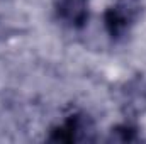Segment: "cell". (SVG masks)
<instances>
[{"instance_id": "1", "label": "cell", "mask_w": 146, "mask_h": 144, "mask_svg": "<svg viewBox=\"0 0 146 144\" xmlns=\"http://www.w3.org/2000/svg\"><path fill=\"white\" fill-rule=\"evenodd\" d=\"M143 12L141 0H114L104 12V26L112 39H121L129 32Z\"/></svg>"}, {"instance_id": "4", "label": "cell", "mask_w": 146, "mask_h": 144, "mask_svg": "<svg viewBox=\"0 0 146 144\" xmlns=\"http://www.w3.org/2000/svg\"><path fill=\"white\" fill-rule=\"evenodd\" d=\"M56 15L72 27L85 26L88 19V0H53Z\"/></svg>"}, {"instance_id": "2", "label": "cell", "mask_w": 146, "mask_h": 144, "mask_svg": "<svg viewBox=\"0 0 146 144\" xmlns=\"http://www.w3.org/2000/svg\"><path fill=\"white\" fill-rule=\"evenodd\" d=\"M95 124L92 117L85 112H75L68 115L60 126L49 131L48 141L51 143H85L95 141Z\"/></svg>"}, {"instance_id": "3", "label": "cell", "mask_w": 146, "mask_h": 144, "mask_svg": "<svg viewBox=\"0 0 146 144\" xmlns=\"http://www.w3.org/2000/svg\"><path fill=\"white\" fill-rule=\"evenodd\" d=\"M119 107L126 119H138L146 112V76L138 73L119 88Z\"/></svg>"}, {"instance_id": "5", "label": "cell", "mask_w": 146, "mask_h": 144, "mask_svg": "<svg viewBox=\"0 0 146 144\" xmlns=\"http://www.w3.org/2000/svg\"><path fill=\"white\" fill-rule=\"evenodd\" d=\"M107 141H114V143H136L139 141V131L133 122H122L114 126L109 131V137Z\"/></svg>"}]
</instances>
